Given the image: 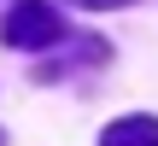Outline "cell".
I'll list each match as a JSON object with an SVG mask.
<instances>
[{
    "label": "cell",
    "instance_id": "obj_1",
    "mask_svg": "<svg viewBox=\"0 0 158 146\" xmlns=\"http://www.w3.org/2000/svg\"><path fill=\"white\" fill-rule=\"evenodd\" d=\"M64 35V18L53 12V0H18L12 12H6V23H0V41L6 47H53Z\"/></svg>",
    "mask_w": 158,
    "mask_h": 146
},
{
    "label": "cell",
    "instance_id": "obj_2",
    "mask_svg": "<svg viewBox=\"0 0 158 146\" xmlns=\"http://www.w3.org/2000/svg\"><path fill=\"white\" fill-rule=\"evenodd\" d=\"M100 146H158V117H117V123H106V135Z\"/></svg>",
    "mask_w": 158,
    "mask_h": 146
},
{
    "label": "cell",
    "instance_id": "obj_3",
    "mask_svg": "<svg viewBox=\"0 0 158 146\" xmlns=\"http://www.w3.org/2000/svg\"><path fill=\"white\" fill-rule=\"evenodd\" d=\"M76 6H88V12H106V6H129V0H76Z\"/></svg>",
    "mask_w": 158,
    "mask_h": 146
},
{
    "label": "cell",
    "instance_id": "obj_4",
    "mask_svg": "<svg viewBox=\"0 0 158 146\" xmlns=\"http://www.w3.org/2000/svg\"><path fill=\"white\" fill-rule=\"evenodd\" d=\"M0 140H6V135H0Z\"/></svg>",
    "mask_w": 158,
    "mask_h": 146
}]
</instances>
